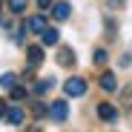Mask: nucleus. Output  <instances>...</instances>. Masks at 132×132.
<instances>
[{
    "mask_svg": "<svg viewBox=\"0 0 132 132\" xmlns=\"http://www.w3.org/2000/svg\"><path fill=\"white\" fill-rule=\"evenodd\" d=\"M32 115H35V118H43V115H46V106H43L40 101H37V103H32Z\"/></svg>",
    "mask_w": 132,
    "mask_h": 132,
    "instance_id": "16",
    "label": "nucleus"
},
{
    "mask_svg": "<svg viewBox=\"0 0 132 132\" xmlns=\"http://www.w3.org/2000/svg\"><path fill=\"white\" fill-rule=\"evenodd\" d=\"M57 63H60V66H72V63H75V52H72L69 46H60V49H57Z\"/></svg>",
    "mask_w": 132,
    "mask_h": 132,
    "instance_id": "10",
    "label": "nucleus"
},
{
    "mask_svg": "<svg viewBox=\"0 0 132 132\" xmlns=\"http://www.w3.org/2000/svg\"><path fill=\"white\" fill-rule=\"evenodd\" d=\"M52 86H55V80H52V78H43V80H37V83H35V92H37V95H43V92H49Z\"/></svg>",
    "mask_w": 132,
    "mask_h": 132,
    "instance_id": "11",
    "label": "nucleus"
},
{
    "mask_svg": "<svg viewBox=\"0 0 132 132\" xmlns=\"http://www.w3.org/2000/svg\"><path fill=\"white\" fill-rule=\"evenodd\" d=\"M26 29L35 32V35H40L43 29H46V17H43V14H32V17L26 20Z\"/></svg>",
    "mask_w": 132,
    "mask_h": 132,
    "instance_id": "7",
    "label": "nucleus"
},
{
    "mask_svg": "<svg viewBox=\"0 0 132 132\" xmlns=\"http://www.w3.org/2000/svg\"><path fill=\"white\" fill-rule=\"evenodd\" d=\"M52 3H55V0H37V6H40L43 12H46V9H52Z\"/></svg>",
    "mask_w": 132,
    "mask_h": 132,
    "instance_id": "19",
    "label": "nucleus"
},
{
    "mask_svg": "<svg viewBox=\"0 0 132 132\" xmlns=\"http://www.w3.org/2000/svg\"><path fill=\"white\" fill-rule=\"evenodd\" d=\"M98 118H101V121H109V123H115V121H118V109H115L112 103L103 101V103H98Z\"/></svg>",
    "mask_w": 132,
    "mask_h": 132,
    "instance_id": "3",
    "label": "nucleus"
},
{
    "mask_svg": "<svg viewBox=\"0 0 132 132\" xmlns=\"http://www.w3.org/2000/svg\"><path fill=\"white\" fill-rule=\"evenodd\" d=\"M92 60H95L98 66H103V63L109 60V52H106V49H95V57H92Z\"/></svg>",
    "mask_w": 132,
    "mask_h": 132,
    "instance_id": "14",
    "label": "nucleus"
},
{
    "mask_svg": "<svg viewBox=\"0 0 132 132\" xmlns=\"http://www.w3.org/2000/svg\"><path fill=\"white\" fill-rule=\"evenodd\" d=\"M123 3H126V0H106V6H109V9H121Z\"/></svg>",
    "mask_w": 132,
    "mask_h": 132,
    "instance_id": "18",
    "label": "nucleus"
},
{
    "mask_svg": "<svg viewBox=\"0 0 132 132\" xmlns=\"http://www.w3.org/2000/svg\"><path fill=\"white\" fill-rule=\"evenodd\" d=\"M52 17L55 20H69V14H72V6L69 3H63V0H60V3H52Z\"/></svg>",
    "mask_w": 132,
    "mask_h": 132,
    "instance_id": "4",
    "label": "nucleus"
},
{
    "mask_svg": "<svg viewBox=\"0 0 132 132\" xmlns=\"http://www.w3.org/2000/svg\"><path fill=\"white\" fill-rule=\"evenodd\" d=\"M57 40H60V32L52 29V26H46L40 32V43H43V46H57Z\"/></svg>",
    "mask_w": 132,
    "mask_h": 132,
    "instance_id": "5",
    "label": "nucleus"
},
{
    "mask_svg": "<svg viewBox=\"0 0 132 132\" xmlns=\"http://www.w3.org/2000/svg\"><path fill=\"white\" fill-rule=\"evenodd\" d=\"M26 3H29V0H9V12H12V14H23Z\"/></svg>",
    "mask_w": 132,
    "mask_h": 132,
    "instance_id": "13",
    "label": "nucleus"
},
{
    "mask_svg": "<svg viewBox=\"0 0 132 132\" xmlns=\"http://www.w3.org/2000/svg\"><path fill=\"white\" fill-rule=\"evenodd\" d=\"M23 118H26V112H23L20 106H9V112H6V123L20 126V123H23Z\"/></svg>",
    "mask_w": 132,
    "mask_h": 132,
    "instance_id": "8",
    "label": "nucleus"
},
{
    "mask_svg": "<svg viewBox=\"0 0 132 132\" xmlns=\"http://www.w3.org/2000/svg\"><path fill=\"white\" fill-rule=\"evenodd\" d=\"M123 101H126V109L132 112V83H129L126 89H123Z\"/></svg>",
    "mask_w": 132,
    "mask_h": 132,
    "instance_id": "17",
    "label": "nucleus"
},
{
    "mask_svg": "<svg viewBox=\"0 0 132 132\" xmlns=\"http://www.w3.org/2000/svg\"><path fill=\"white\" fill-rule=\"evenodd\" d=\"M6 112H9V103H6V101H0V121L6 118Z\"/></svg>",
    "mask_w": 132,
    "mask_h": 132,
    "instance_id": "20",
    "label": "nucleus"
},
{
    "mask_svg": "<svg viewBox=\"0 0 132 132\" xmlns=\"http://www.w3.org/2000/svg\"><path fill=\"white\" fill-rule=\"evenodd\" d=\"M98 83H101V89H103V92H115V89H118V80H115L112 72H103V75L98 78Z\"/></svg>",
    "mask_w": 132,
    "mask_h": 132,
    "instance_id": "9",
    "label": "nucleus"
},
{
    "mask_svg": "<svg viewBox=\"0 0 132 132\" xmlns=\"http://www.w3.org/2000/svg\"><path fill=\"white\" fill-rule=\"evenodd\" d=\"M26 95H29V92H26V86H17V83L12 86V98H14V101H23Z\"/></svg>",
    "mask_w": 132,
    "mask_h": 132,
    "instance_id": "15",
    "label": "nucleus"
},
{
    "mask_svg": "<svg viewBox=\"0 0 132 132\" xmlns=\"http://www.w3.org/2000/svg\"><path fill=\"white\" fill-rule=\"evenodd\" d=\"M26 60H29L32 69L40 66V63H43V46H29V49H26Z\"/></svg>",
    "mask_w": 132,
    "mask_h": 132,
    "instance_id": "6",
    "label": "nucleus"
},
{
    "mask_svg": "<svg viewBox=\"0 0 132 132\" xmlns=\"http://www.w3.org/2000/svg\"><path fill=\"white\" fill-rule=\"evenodd\" d=\"M49 115H52V121L63 123L66 118H69V103H66V101H52V106H49Z\"/></svg>",
    "mask_w": 132,
    "mask_h": 132,
    "instance_id": "2",
    "label": "nucleus"
},
{
    "mask_svg": "<svg viewBox=\"0 0 132 132\" xmlns=\"http://www.w3.org/2000/svg\"><path fill=\"white\" fill-rule=\"evenodd\" d=\"M14 83H17V75H12V72H3V75H0V86H3V89H12Z\"/></svg>",
    "mask_w": 132,
    "mask_h": 132,
    "instance_id": "12",
    "label": "nucleus"
},
{
    "mask_svg": "<svg viewBox=\"0 0 132 132\" xmlns=\"http://www.w3.org/2000/svg\"><path fill=\"white\" fill-rule=\"evenodd\" d=\"M63 92L69 95V98H80V95H86V80L83 78H69L63 83Z\"/></svg>",
    "mask_w": 132,
    "mask_h": 132,
    "instance_id": "1",
    "label": "nucleus"
}]
</instances>
